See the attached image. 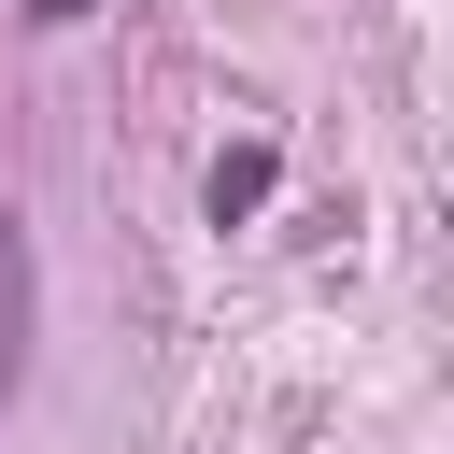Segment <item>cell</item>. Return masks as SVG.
<instances>
[{
	"mask_svg": "<svg viewBox=\"0 0 454 454\" xmlns=\"http://www.w3.org/2000/svg\"><path fill=\"white\" fill-rule=\"evenodd\" d=\"M28 14H85V0H28Z\"/></svg>",
	"mask_w": 454,
	"mask_h": 454,
	"instance_id": "obj_3",
	"label": "cell"
},
{
	"mask_svg": "<svg viewBox=\"0 0 454 454\" xmlns=\"http://www.w3.org/2000/svg\"><path fill=\"white\" fill-rule=\"evenodd\" d=\"M14 355H28V227L0 213V397H14Z\"/></svg>",
	"mask_w": 454,
	"mask_h": 454,
	"instance_id": "obj_1",
	"label": "cell"
},
{
	"mask_svg": "<svg viewBox=\"0 0 454 454\" xmlns=\"http://www.w3.org/2000/svg\"><path fill=\"white\" fill-rule=\"evenodd\" d=\"M270 184H284V156H270V142H227V156H213V227H227V213H255Z\"/></svg>",
	"mask_w": 454,
	"mask_h": 454,
	"instance_id": "obj_2",
	"label": "cell"
}]
</instances>
